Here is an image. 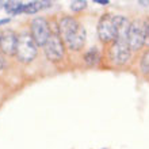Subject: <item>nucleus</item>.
I'll use <instances>...</instances> for the list:
<instances>
[{"mask_svg": "<svg viewBox=\"0 0 149 149\" xmlns=\"http://www.w3.org/2000/svg\"><path fill=\"white\" fill-rule=\"evenodd\" d=\"M145 43V33H144V24L138 20H134L130 23L129 36H127V45L130 50H138Z\"/></svg>", "mask_w": 149, "mask_h": 149, "instance_id": "39448f33", "label": "nucleus"}, {"mask_svg": "<svg viewBox=\"0 0 149 149\" xmlns=\"http://www.w3.org/2000/svg\"><path fill=\"white\" fill-rule=\"evenodd\" d=\"M110 58L115 65H123L130 58V47L127 41L115 39L113 46L110 47Z\"/></svg>", "mask_w": 149, "mask_h": 149, "instance_id": "20e7f679", "label": "nucleus"}, {"mask_svg": "<svg viewBox=\"0 0 149 149\" xmlns=\"http://www.w3.org/2000/svg\"><path fill=\"white\" fill-rule=\"evenodd\" d=\"M86 6L87 1H84V0H74L71 3V10L72 11H81L86 8Z\"/></svg>", "mask_w": 149, "mask_h": 149, "instance_id": "4468645a", "label": "nucleus"}, {"mask_svg": "<svg viewBox=\"0 0 149 149\" xmlns=\"http://www.w3.org/2000/svg\"><path fill=\"white\" fill-rule=\"evenodd\" d=\"M23 7H24L23 3H20V1H15V0H11V1L4 3V8H6V11H7L8 14H11V15H16V14L23 12Z\"/></svg>", "mask_w": 149, "mask_h": 149, "instance_id": "9b49d317", "label": "nucleus"}, {"mask_svg": "<svg viewBox=\"0 0 149 149\" xmlns=\"http://www.w3.org/2000/svg\"><path fill=\"white\" fill-rule=\"evenodd\" d=\"M98 58H99V56H98V50H96V49H91V50H88L86 54H84V61H86L88 65L96 64Z\"/></svg>", "mask_w": 149, "mask_h": 149, "instance_id": "f8f14e48", "label": "nucleus"}, {"mask_svg": "<svg viewBox=\"0 0 149 149\" xmlns=\"http://www.w3.org/2000/svg\"><path fill=\"white\" fill-rule=\"evenodd\" d=\"M144 33H145V43L149 46V19H146L144 23Z\"/></svg>", "mask_w": 149, "mask_h": 149, "instance_id": "2eb2a0df", "label": "nucleus"}, {"mask_svg": "<svg viewBox=\"0 0 149 149\" xmlns=\"http://www.w3.org/2000/svg\"><path fill=\"white\" fill-rule=\"evenodd\" d=\"M50 6H52L50 1H31V3H29V4H24L23 12H26V14H36L39 10L50 7Z\"/></svg>", "mask_w": 149, "mask_h": 149, "instance_id": "9d476101", "label": "nucleus"}, {"mask_svg": "<svg viewBox=\"0 0 149 149\" xmlns=\"http://www.w3.org/2000/svg\"><path fill=\"white\" fill-rule=\"evenodd\" d=\"M113 22L117 30V39L119 41H127V36H129L130 30V22L126 19L125 16L117 15L113 16Z\"/></svg>", "mask_w": 149, "mask_h": 149, "instance_id": "1a4fd4ad", "label": "nucleus"}, {"mask_svg": "<svg viewBox=\"0 0 149 149\" xmlns=\"http://www.w3.org/2000/svg\"><path fill=\"white\" fill-rule=\"evenodd\" d=\"M16 46H18V37L14 31L7 30L0 34V49L6 54H16Z\"/></svg>", "mask_w": 149, "mask_h": 149, "instance_id": "6e6552de", "label": "nucleus"}, {"mask_svg": "<svg viewBox=\"0 0 149 149\" xmlns=\"http://www.w3.org/2000/svg\"><path fill=\"white\" fill-rule=\"evenodd\" d=\"M141 71L142 73H149V50L144 53L141 58Z\"/></svg>", "mask_w": 149, "mask_h": 149, "instance_id": "ddd939ff", "label": "nucleus"}, {"mask_svg": "<svg viewBox=\"0 0 149 149\" xmlns=\"http://www.w3.org/2000/svg\"><path fill=\"white\" fill-rule=\"evenodd\" d=\"M60 33L71 50H80L86 42V30L73 18H63L60 22Z\"/></svg>", "mask_w": 149, "mask_h": 149, "instance_id": "f257e3e1", "label": "nucleus"}, {"mask_svg": "<svg viewBox=\"0 0 149 149\" xmlns=\"http://www.w3.org/2000/svg\"><path fill=\"white\" fill-rule=\"evenodd\" d=\"M98 34L103 42H110V41L117 39V30L114 26L113 16L106 15L100 19L98 24Z\"/></svg>", "mask_w": 149, "mask_h": 149, "instance_id": "0eeeda50", "label": "nucleus"}, {"mask_svg": "<svg viewBox=\"0 0 149 149\" xmlns=\"http://www.w3.org/2000/svg\"><path fill=\"white\" fill-rule=\"evenodd\" d=\"M8 22H10V19H8V18H7V19H1V20H0V24H4V23H8Z\"/></svg>", "mask_w": 149, "mask_h": 149, "instance_id": "f3484780", "label": "nucleus"}, {"mask_svg": "<svg viewBox=\"0 0 149 149\" xmlns=\"http://www.w3.org/2000/svg\"><path fill=\"white\" fill-rule=\"evenodd\" d=\"M50 30L45 18H34L31 22V37L38 46H45L50 38Z\"/></svg>", "mask_w": 149, "mask_h": 149, "instance_id": "7ed1b4c3", "label": "nucleus"}, {"mask_svg": "<svg viewBox=\"0 0 149 149\" xmlns=\"http://www.w3.org/2000/svg\"><path fill=\"white\" fill-rule=\"evenodd\" d=\"M45 49V54L50 61H58V60L63 58L64 56V45L61 42V38H60L57 34H52L50 38L47 39L46 45L43 46Z\"/></svg>", "mask_w": 149, "mask_h": 149, "instance_id": "423d86ee", "label": "nucleus"}, {"mask_svg": "<svg viewBox=\"0 0 149 149\" xmlns=\"http://www.w3.org/2000/svg\"><path fill=\"white\" fill-rule=\"evenodd\" d=\"M37 56V43L34 42L31 34H22L18 38V46H16V57L20 63L29 64L36 58Z\"/></svg>", "mask_w": 149, "mask_h": 149, "instance_id": "f03ea898", "label": "nucleus"}, {"mask_svg": "<svg viewBox=\"0 0 149 149\" xmlns=\"http://www.w3.org/2000/svg\"><path fill=\"white\" fill-rule=\"evenodd\" d=\"M95 3H99V4H102V6H106V4H109V1H107V0H104V1H103V0H95Z\"/></svg>", "mask_w": 149, "mask_h": 149, "instance_id": "dca6fc26", "label": "nucleus"}]
</instances>
